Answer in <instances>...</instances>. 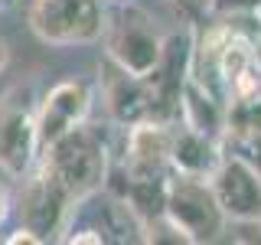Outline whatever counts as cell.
I'll return each mask as SVG.
<instances>
[{
    "instance_id": "cell-3",
    "label": "cell",
    "mask_w": 261,
    "mask_h": 245,
    "mask_svg": "<svg viewBox=\"0 0 261 245\" xmlns=\"http://www.w3.org/2000/svg\"><path fill=\"white\" fill-rule=\"evenodd\" d=\"M101 39L105 59L141 79L153 72L167 43V36L157 30V20L137 4H118L114 10H105Z\"/></svg>"
},
{
    "instance_id": "cell-12",
    "label": "cell",
    "mask_w": 261,
    "mask_h": 245,
    "mask_svg": "<svg viewBox=\"0 0 261 245\" xmlns=\"http://www.w3.org/2000/svg\"><path fill=\"white\" fill-rule=\"evenodd\" d=\"M7 212H10V200H7L4 186H0V223H4V219H7Z\"/></svg>"
},
{
    "instance_id": "cell-1",
    "label": "cell",
    "mask_w": 261,
    "mask_h": 245,
    "mask_svg": "<svg viewBox=\"0 0 261 245\" xmlns=\"http://www.w3.org/2000/svg\"><path fill=\"white\" fill-rule=\"evenodd\" d=\"M108 177V144L82 121L59 141L46 144L23 174L20 219L39 239L62 232L79 203L92 200Z\"/></svg>"
},
{
    "instance_id": "cell-13",
    "label": "cell",
    "mask_w": 261,
    "mask_h": 245,
    "mask_svg": "<svg viewBox=\"0 0 261 245\" xmlns=\"http://www.w3.org/2000/svg\"><path fill=\"white\" fill-rule=\"evenodd\" d=\"M7 62H10V49H7V43L0 39V72L7 69Z\"/></svg>"
},
{
    "instance_id": "cell-14",
    "label": "cell",
    "mask_w": 261,
    "mask_h": 245,
    "mask_svg": "<svg viewBox=\"0 0 261 245\" xmlns=\"http://www.w3.org/2000/svg\"><path fill=\"white\" fill-rule=\"evenodd\" d=\"M173 4H179V0H173Z\"/></svg>"
},
{
    "instance_id": "cell-2",
    "label": "cell",
    "mask_w": 261,
    "mask_h": 245,
    "mask_svg": "<svg viewBox=\"0 0 261 245\" xmlns=\"http://www.w3.org/2000/svg\"><path fill=\"white\" fill-rule=\"evenodd\" d=\"M160 212L173 226L179 242H216L228 229V219L219 209L216 196H212L209 180L193 177V174H179V170L163 177Z\"/></svg>"
},
{
    "instance_id": "cell-6",
    "label": "cell",
    "mask_w": 261,
    "mask_h": 245,
    "mask_svg": "<svg viewBox=\"0 0 261 245\" xmlns=\"http://www.w3.org/2000/svg\"><path fill=\"white\" fill-rule=\"evenodd\" d=\"M206 180L228 223H255V219H261V170L242 151H232V154L222 151V157H219V163L212 167V174Z\"/></svg>"
},
{
    "instance_id": "cell-4",
    "label": "cell",
    "mask_w": 261,
    "mask_h": 245,
    "mask_svg": "<svg viewBox=\"0 0 261 245\" xmlns=\"http://www.w3.org/2000/svg\"><path fill=\"white\" fill-rule=\"evenodd\" d=\"M101 0H33L30 30L46 46H85L101 39Z\"/></svg>"
},
{
    "instance_id": "cell-7",
    "label": "cell",
    "mask_w": 261,
    "mask_h": 245,
    "mask_svg": "<svg viewBox=\"0 0 261 245\" xmlns=\"http://www.w3.org/2000/svg\"><path fill=\"white\" fill-rule=\"evenodd\" d=\"M92 111V88L82 79H65L59 85L49 88V95L43 98V105L36 108V141L39 151L46 144L59 141L65 131L79 128L82 121H88Z\"/></svg>"
},
{
    "instance_id": "cell-5",
    "label": "cell",
    "mask_w": 261,
    "mask_h": 245,
    "mask_svg": "<svg viewBox=\"0 0 261 245\" xmlns=\"http://www.w3.org/2000/svg\"><path fill=\"white\" fill-rule=\"evenodd\" d=\"M39 154L36 105L30 85H10L0 95V170L23 177Z\"/></svg>"
},
{
    "instance_id": "cell-11",
    "label": "cell",
    "mask_w": 261,
    "mask_h": 245,
    "mask_svg": "<svg viewBox=\"0 0 261 245\" xmlns=\"http://www.w3.org/2000/svg\"><path fill=\"white\" fill-rule=\"evenodd\" d=\"M10 242H13V245H20V242H43V239H39V235L33 232V229L20 226V229H16V235H10Z\"/></svg>"
},
{
    "instance_id": "cell-8",
    "label": "cell",
    "mask_w": 261,
    "mask_h": 245,
    "mask_svg": "<svg viewBox=\"0 0 261 245\" xmlns=\"http://www.w3.org/2000/svg\"><path fill=\"white\" fill-rule=\"evenodd\" d=\"M173 121L144 118L127 128L124 144V177L127 180H163L170 167Z\"/></svg>"
},
{
    "instance_id": "cell-9",
    "label": "cell",
    "mask_w": 261,
    "mask_h": 245,
    "mask_svg": "<svg viewBox=\"0 0 261 245\" xmlns=\"http://www.w3.org/2000/svg\"><path fill=\"white\" fill-rule=\"evenodd\" d=\"M101 95H105V108H108L111 121L118 125H137L150 114V92H147V82L141 76H130V72L118 69L111 59H105L101 65Z\"/></svg>"
},
{
    "instance_id": "cell-10",
    "label": "cell",
    "mask_w": 261,
    "mask_h": 245,
    "mask_svg": "<svg viewBox=\"0 0 261 245\" xmlns=\"http://www.w3.org/2000/svg\"><path fill=\"white\" fill-rule=\"evenodd\" d=\"M222 157V141L202 134L190 125H173V141H170V167L179 174L209 177L212 167Z\"/></svg>"
}]
</instances>
